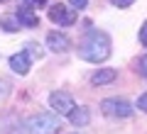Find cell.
<instances>
[{
    "instance_id": "cell-1",
    "label": "cell",
    "mask_w": 147,
    "mask_h": 134,
    "mask_svg": "<svg viewBox=\"0 0 147 134\" xmlns=\"http://www.w3.org/2000/svg\"><path fill=\"white\" fill-rule=\"evenodd\" d=\"M76 51L88 63H103L110 59V37L103 29H88Z\"/></svg>"
},
{
    "instance_id": "cell-2",
    "label": "cell",
    "mask_w": 147,
    "mask_h": 134,
    "mask_svg": "<svg viewBox=\"0 0 147 134\" xmlns=\"http://www.w3.org/2000/svg\"><path fill=\"white\" fill-rule=\"evenodd\" d=\"M59 115L54 112H39L32 115L30 119H25V124L20 127V134H59Z\"/></svg>"
},
{
    "instance_id": "cell-3",
    "label": "cell",
    "mask_w": 147,
    "mask_h": 134,
    "mask_svg": "<svg viewBox=\"0 0 147 134\" xmlns=\"http://www.w3.org/2000/svg\"><path fill=\"white\" fill-rule=\"evenodd\" d=\"M132 110H135V107H132L125 98H105L103 103H100V112H103L105 117H113V119L130 117Z\"/></svg>"
},
{
    "instance_id": "cell-4",
    "label": "cell",
    "mask_w": 147,
    "mask_h": 134,
    "mask_svg": "<svg viewBox=\"0 0 147 134\" xmlns=\"http://www.w3.org/2000/svg\"><path fill=\"white\" fill-rule=\"evenodd\" d=\"M49 107H52V112L59 115V117H69V112L76 107V103H74V98L69 93H64V90H54V93L49 95Z\"/></svg>"
},
{
    "instance_id": "cell-5",
    "label": "cell",
    "mask_w": 147,
    "mask_h": 134,
    "mask_svg": "<svg viewBox=\"0 0 147 134\" xmlns=\"http://www.w3.org/2000/svg\"><path fill=\"white\" fill-rule=\"evenodd\" d=\"M49 20L59 27H71L76 22V10L69 5H61V3H54V5H49Z\"/></svg>"
},
{
    "instance_id": "cell-6",
    "label": "cell",
    "mask_w": 147,
    "mask_h": 134,
    "mask_svg": "<svg viewBox=\"0 0 147 134\" xmlns=\"http://www.w3.org/2000/svg\"><path fill=\"white\" fill-rule=\"evenodd\" d=\"M47 47L52 49V51H57V54H64V51L71 49V39H69L64 32H49L47 34Z\"/></svg>"
},
{
    "instance_id": "cell-7",
    "label": "cell",
    "mask_w": 147,
    "mask_h": 134,
    "mask_svg": "<svg viewBox=\"0 0 147 134\" xmlns=\"http://www.w3.org/2000/svg\"><path fill=\"white\" fill-rule=\"evenodd\" d=\"M30 66H32V59L27 51H20V54H12L10 56V68L20 76H27L30 73Z\"/></svg>"
},
{
    "instance_id": "cell-8",
    "label": "cell",
    "mask_w": 147,
    "mask_h": 134,
    "mask_svg": "<svg viewBox=\"0 0 147 134\" xmlns=\"http://www.w3.org/2000/svg\"><path fill=\"white\" fill-rule=\"evenodd\" d=\"M69 122H71L74 127H86V124L91 122V110H88V107H79V105H76V107L69 112Z\"/></svg>"
},
{
    "instance_id": "cell-9",
    "label": "cell",
    "mask_w": 147,
    "mask_h": 134,
    "mask_svg": "<svg viewBox=\"0 0 147 134\" xmlns=\"http://www.w3.org/2000/svg\"><path fill=\"white\" fill-rule=\"evenodd\" d=\"M15 17L20 20V25H22V27H39V17H37L34 12H32V7H27V5L17 7Z\"/></svg>"
},
{
    "instance_id": "cell-10",
    "label": "cell",
    "mask_w": 147,
    "mask_h": 134,
    "mask_svg": "<svg viewBox=\"0 0 147 134\" xmlns=\"http://www.w3.org/2000/svg\"><path fill=\"white\" fill-rule=\"evenodd\" d=\"M115 78H118L115 68H98V71L91 76V83H93V85H105V83H113Z\"/></svg>"
},
{
    "instance_id": "cell-11",
    "label": "cell",
    "mask_w": 147,
    "mask_h": 134,
    "mask_svg": "<svg viewBox=\"0 0 147 134\" xmlns=\"http://www.w3.org/2000/svg\"><path fill=\"white\" fill-rule=\"evenodd\" d=\"M0 27H5V32H17L22 25H20L17 17H3V20H0Z\"/></svg>"
},
{
    "instance_id": "cell-12",
    "label": "cell",
    "mask_w": 147,
    "mask_h": 134,
    "mask_svg": "<svg viewBox=\"0 0 147 134\" xmlns=\"http://www.w3.org/2000/svg\"><path fill=\"white\" fill-rule=\"evenodd\" d=\"M49 0H22V5H27V7H34V10H39V7H44Z\"/></svg>"
},
{
    "instance_id": "cell-13",
    "label": "cell",
    "mask_w": 147,
    "mask_h": 134,
    "mask_svg": "<svg viewBox=\"0 0 147 134\" xmlns=\"http://www.w3.org/2000/svg\"><path fill=\"white\" fill-rule=\"evenodd\" d=\"M140 44L147 47V20L142 22V27H140Z\"/></svg>"
},
{
    "instance_id": "cell-14",
    "label": "cell",
    "mask_w": 147,
    "mask_h": 134,
    "mask_svg": "<svg viewBox=\"0 0 147 134\" xmlns=\"http://www.w3.org/2000/svg\"><path fill=\"white\" fill-rule=\"evenodd\" d=\"M69 5H71L74 10H84V7L88 5V0H69Z\"/></svg>"
},
{
    "instance_id": "cell-15",
    "label": "cell",
    "mask_w": 147,
    "mask_h": 134,
    "mask_svg": "<svg viewBox=\"0 0 147 134\" xmlns=\"http://www.w3.org/2000/svg\"><path fill=\"white\" fill-rule=\"evenodd\" d=\"M137 110H142V112H147V93H142L140 98H137Z\"/></svg>"
},
{
    "instance_id": "cell-16",
    "label": "cell",
    "mask_w": 147,
    "mask_h": 134,
    "mask_svg": "<svg viewBox=\"0 0 147 134\" xmlns=\"http://www.w3.org/2000/svg\"><path fill=\"white\" fill-rule=\"evenodd\" d=\"M135 0H110V5H115V7H130Z\"/></svg>"
},
{
    "instance_id": "cell-17",
    "label": "cell",
    "mask_w": 147,
    "mask_h": 134,
    "mask_svg": "<svg viewBox=\"0 0 147 134\" xmlns=\"http://www.w3.org/2000/svg\"><path fill=\"white\" fill-rule=\"evenodd\" d=\"M140 73H142V76L147 78V54H145V56L140 59Z\"/></svg>"
},
{
    "instance_id": "cell-18",
    "label": "cell",
    "mask_w": 147,
    "mask_h": 134,
    "mask_svg": "<svg viewBox=\"0 0 147 134\" xmlns=\"http://www.w3.org/2000/svg\"><path fill=\"white\" fill-rule=\"evenodd\" d=\"M0 3H7V0H0Z\"/></svg>"
}]
</instances>
